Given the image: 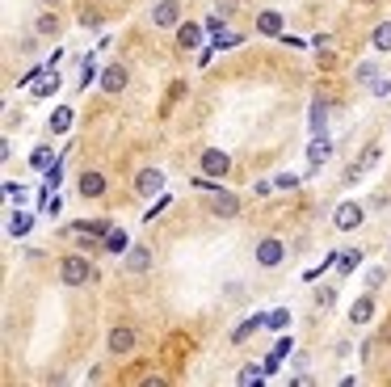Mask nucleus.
Segmentation results:
<instances>
[{
	"label": "nucleus",
	"mask_w": 391,
	"mask_h": 387,
	"mask_svg": "<svg viewBox=\"0 0 391 387\" xmlns=\"http://www.w3.org/2000/svg\"><path fill=\"white\" fill-rule=\"evenodd\" d=\"M60 278H64V287H84V282H93V261H89L84 253H68L64 265H60Z\"/></svg>",
	"instance_id": "nucleus-1"
},
{
	"label": "nucleus",
	"mask_w": 391,
	"mask_h": 387,
	"mask_svg": "<svg viewBox=\"0 0 391 387\" xmlns=\"http://www.w3.org/2000/svg\"><path fill=\"white\" fill-rule=\"evenodd\" d=\"M198 169H202L206 177L219 181V177H228V173H232V156L223 152V147H206V152L198 156Z\"/></svg>",
	"instance_id": "nucleus-2"
},
{
	"label": "nucleus",
	"mask_w": 391,
	"mask_h": 387,
	"mask_svg": "<svg viewBox=\"0 0 391 387\" xmlns=\"http://www.w3.org/2000/svg\"><path fill=\"white\" fill-rule=\"evenodd\" d=\"M332 224H337L341 232H354V228H362V224H366V206H362V202H354V198H345L337 210H332Z\"/></svg>",
	"instance_id": "nucleus-3"
},
{
	"label": "nucleus",
	"mask_w": 391,
	"mask_h": 387,
	"mask_svg": "<svg viewBox=\"0 0 391 387\" xmlns=\"http://www.w3.org/2000/svg\"><path fill=\"white\" fill-rule=\"evenodd\" d=\"M105 350H109V358H127L135 350V328L131 324H114L109 337H105Z\"/></svg>",
	"instance_id": "nucleus-4"
},
{
	"label": "nucleus",
	"mask_w": 391,
	"mask_h": 387,
	"mask_svg": "<svg viewBox=\"0 0 391 387\" xmlns=\"http://www.w3.org/2000/svg\"><path fill=\"white\" fill-rule=\"evenodd\" d=\"M282 257H287V244L278 240V236L257 240V265H261V269H278V265H282Z\"/></svg>",
	"instance_id": "nucleus-5"
},
{
	"label": "nucleus",
	"mask_w": 391,
	"mask_h": 387,
	"mask_svg": "<svg viewBox=\"0 0 391 387\" xmlns=\"http://www.w3.org/2000/svg\"><path fill=\"white\" fill-rule=\"evenodd\" d=\"M135 194H139V198H156V194H164V173L156 169V164H147V169L135 173Z\"/></svg>",
	"instance_id": "nucleus-6"
},
{
	"label": "nucleus",
	"mask_w": 391,
	"mask_h": 387,
	"mask_svg": "<svg viewBox=\"0 0 391 387\" xmlns=\"http://www.w3.org/2000/svg\"><path fill=\"white\" fill-rule=\"evenodd\" d=\"M181 21V0H156L152 5V26L156 30H173Z\"/></svg>",
	"instance_id": "nucleus-7"
},
{
	"label": "nucleus",
	"mask_w": 391,
	"mask_h": 387,
	"mask_svg": "<svg viewBox=\"0 0 391 387\" xmlns=\"http://www.w3.org/2000/svg\"><path fill=\"white\" fill-rule=\"evenodd\" d=\"M206 206H210V215H219V219H236V215H240V198H236L232 190H215Z\"/></svg>",
	"instance_id": "nucleus-8"
},
{
	"label": "nucleus",
	"mask_w": 391,
	"mask_h": 387,
	"mask_svg": "<svg viewBox=\"0 0 391 387\" xmlns=\"http://www.w3.org/2000/svg\"><path fill=\"white\" fill-rule=\"evenodd\" d=\"M118 261H122L127 273H147V269H152V249H147V244H135V249H127Z\"/></svg>",
	"instance_id": "nucleus-9"
},
{
	"label": "nucleus",
	"mask_w": 391,
	"mask_h": 387,
	"mask_svg": "<svg viewBox=\"0 0 391 387\" xmlns=\"http://www.w3.org/2000/svg\"><path fill=\"white\" fill-rule=\"evenodd\" d=\"M127 84H131V72H127L122 64H109V68L101 72V89H105V93H122Z\"/></svg>",
	"instance_id": "nucleus-10"
},
{
	"label": "nucleus",
	"mask_w": 391,
	"mask_h": 387,
	"mask_svg": "<svg viewBox=\"0 0 391 387\" xmlns=\"http://www.w3.org/2000/svg\"><path fill=\"white\" fill-rule=\"evenodd\" d=\"M109 228H114L109 219H80V224H76L72 232H76V236H84V240H105V236H109Z\"/></svg>",
	"instance_id": "nucleus-11"
},
{
	"label": "nucleus",
	"mask_w": 391,
	"mask_h": 387,
	"mask_svg": "<svg viewBox=\"0 0 391 387\" xmlns=\"http://www.w3.org/2000/svg\"><path fill=\"white\" fill-rule=\"evenodd\" d=\"M60 30H64L60 13H51V9H46V13L34 17V34H38V38H60Z\"/></svg>",
	"instance_id": "nucleus-12"
},
{
	"label": "nucleus",
	"mask_w": 391,
	"mask_h": 387,
	"mask_svg": "<svg viewBox=\"0 0 391 387\" xmlns=\"http://www.w3.org/2000/svg\"><path fill=\"white\" fill-rule=\"evenodd\" d=\"M76 186H80V198H101V194H105V177H101L97 169H84Z\"/></svg>",
	"instance_id": "nucleus-13"
},
{
	"label": "nucleus",
	"mask_w": 391,
	"mask_h": 387,
	"mask_svg": "<svg viewBox=\"0 0 391 387\" xmlns=\"http://www.w3.org/2000/svg\"><path fill=\"white\" fill-rule=\"evenodd\" d=\"M282 21H287V17L278 13V9H261V13H257V30H261V34H269V38L282 34Z\"/></svg>",
	"instance_id": "nucleus-14"
},
{
	"label": "nucleus",
	"mask_w": 391,
	"mask_h": 387,
	"mask_svg": "<svg viewBox=\"0 0 391 387\" xmlns=\"http://www.w3.org/2000/svg\"><path fill=\"white\" fill-rule=\"evenodd\" d=\"M265 320H269V316H261V312H257V316H248V320H240V328L232 333V345H244V341L257 333V328H265Z\"/></svg>",
	"instance_id": "nucleus-15"
},
{
	"label": "nucleus",
	"mask_w": 391,
	"mask_h": 387,
	"mask_svg": "<svg viewBox=\"0 0 391 387\" xmlns=\"http://www.w3.org/2000/svg\"><path fill=\"white\" fill-rule=\"evenodd\" d=\"M307 131H311V135H328V105H324L320 97L311 101V123H307Z\"/></svg>",
	"instance_id": "nucleus-16"
},
{
	"label": "nucleus",
	"mask_w": 391,
	"mask_h": 387,
	"mask_svg": "<svg viewBox=\"0 0 391 387\" xmlns=\"http://www.w3.org/2000/svg\"><path fill=\"white\" fill-rule=\"evenodd\" d=\"M332 156V143H328V135H316L311 139V147H307V160H311V169H320V164Z\"/></svg>",
	"instance_id": "nucleus-17"
},
{
	"label": "nucleus",
	"mask_w": 391,
	"mask_h": 387,
	"mask_svg": "<svg viewBox=\"0 0 391 387\" xmlns=\"http://www.w3.org/2000/svg\"><path fill=\"white\" fill-rule=\"evenodd\" d=\"M370 320H374V299L362 295V299L349 307V324H370Z\"/></svg>",
	"instance_id": "nucleus-18"
},
{
	"label": "nucleus",
	"mask_w": 391,
	"mask_h": 387,
	"mask_svg": "<svg viewBox=\"0 0 391 387\" xmlns=\"http://www.w3.org/2000/svg\"><path fill=\"white\" fill-rule=\"evenodd\" d=\"M60 72H55V68H46L42 76H38V89H34V97H55V93H60Z\"/></svg>",
	"instance_id": "nucleus-19"
},
{
	"label": "nucleus",
	"mask_w": 391,
	"mask_h": 387,
	"mask_svg": "<svg viewBox=\"0 0 391 387\" xmlns=\"http://www.w3.org/2000/svg\"><path fill=\"white\" fill-rule=\"evenodd\" d=\"M68 127H72V109H68V105H60V109H55V114L46 118V131H51V135H64Z\"/></svg>",
	"instance_id": "nucleus-20"
},
{
	"label": "nucleus",
	"mask_w": 391,
	"mask_h": 387,
	"mask_svg": "<svg viewBox=\"0 0 391 387\" xmlns=\"http://www.w3.org/2000/svg\"><path fill=\"white\" fill-rule=\"evenodd\" d=\"M30 228H34V215L30 210H13L9 215V236H26Z\"/></svg>",
	"instance_id": "nucleus-21"
},
{
	"label": "nucleus",
	"mask_w": 391,
	"mask_h": 387,
	"mask_svg": "<svg viewBox=\"0 0 391 387\" xmlns=\"http://www.w3.org/2000/svg\"><path fill=\"white\" fill-rule=\"evenodd\" d=\"M236 383H240V387H253V383L261 387V383H265V366H253V362L240 366V370H236Z\"/></svg>",
	"instance_id": "nucleus-22"
},
{
	"label": "nucleus",
	"mask_w": 391,
	"mask_h": 387,
	"mask_svg": "<svg viewBox=\"0 0 391 387\" xmlns=\"http://www.w3.org/2000/svg\"><path fill=\"white\" fill-rule=\"evenodd\" d=\"M370 42H374L379 55H391V21H379L374 34H370Z\"/></svg>",
	"instance_id": "nucleus-23"
},
{
	"label": "nucleus",
	"mask_w": 391,
	"mask_h": 387,
	"mask_svg": "<svg viewBox=\"0 0 391 387\" xmlns=\"http://www.w3.org/2000/svg\"><path fill=\"white\" fill-rule=\"evenodd\" d=\"M105 249L114 253V257H122L127 249H131V240H127V232L122 228H109V236H105Z\"/></svg>",
	"instance_id": "nucleus-24"
},
{
	"label": "nucleus",
	"mask_w": 391,
	"mask_h": 387,
	"mask_svg": "<svg viewBox=\"0 0 391 387\" xmlns=\"http://www.w3.org/2000/svg\"><path fill=\"white\" fill-rule=\"evenodd\" d=\"M362 257H366L362 249H345V253H337V269H341V273H354V269L362 265Z\"/></svg>",
	"instance_id": "nucleus-25"
},
{
	"label": "nucleus",
	"mask_w": 391,
	"mask_h": 387,
	"mask_svg": "<svg viewBox=\"0 0 391 387\" xmlns=\"http://www.w3.org/2000/svg\"><path fill=\"white\" fill-rule=\"evenodd\" d=\"M198 42H202V26H181V30H177V46L190 51V46H198Z\"/></svg>",
	"instance_id": "nucleus-26"
},
{
	"label": "nucleus",
	"mask_w": 391,
	"mask_h": 387,
	"mask_svg": "<svg viewBox=\"0 0 391 387\" xmlns=\"http://www.w3.org/2000/svg\"><path fill=\"white\" fill-rule=\"evenodd\" d=\"M30 164H34V169H42V173H46V169H51V164H55V152H51V147L42 143V147H34V156H30Z\"/></svg>",
	"instance_id": "nucleus-27"
},
{
	"label": "nucleus",
	"mask_w": 391,
	"mask_h": 387,
	"mask_svg": "<svg viewBox=\"0 0 391 387\" xmlns=\"http://www.w3.org/2000/svg\"><path fill=\"white\" fill-rule=\"evenodd\" d=\"M311 299H316V307H332V303H337V291H332V287H320V291H311Z\"/></svg>",
	"instance_id": "nucleus-28"
},
{
	"label": "nucleus",
	"mask_w": 391,
	"mask_h": 387,
	"mask_svg": "<svg viewBox=\"0 0 391 387\" xmlns=\"http://www.w3.org/2000/svg\"><path fill=\"white\" fill-rule=\"evenodd\" d=\"M354 76H358V84H374V80H379V68H374V64H358Z\"/></svg>",
	"instance_id": "nucleus-29"
},
{
	"label": "nucleus",
	"mask_w": 391,
	"mask_h": 387,
	"mask_svg": "<svg viewBox=\"0 0 391 387\" xmlns=\"http://www.w3.org/2000/svg\"><path fill=\"white\" fill-rule=\"evenodd\" d=\"M287 324H291V312H273V316L265 320V328H273V333H282Z\"/></svg>",
	"instance_id": "nucleus-30"
},
{
	"label": "nucleus",
	"mask_w": 391,
	"mask_h": 387,
	"mask_svg": "<svg viewBox=\"0 0 391 387\" xmlns=\"http://www.w3.org/2000/svg\"><path fill=\"white\" fill-rule=\"evenodd\" d=\"M60 181H64V169H60V160L46 169V190H60Z\"/></svg>",
	"instance_id": "nucleus-31"
},
{
	"label": "nucleus",
	"mask_w": 391,
	"mask_h": 387,
	"mask_svg": "<svg viewBox=\"0 0 391 387\" xmlns=\"http://www.w3.org/2000/svg\"><path fill=\"white\" fill-rule=\"evenodd\" d=\"M273 186H278V190H287V194H291V190H299V177H295V173H282V177H278Z\"/></svg>",
	"instance_id": "nucleus-32"
},
{
	"label": "nucleus",
	"mask_w": 391,
	"mask_h": 387,
	"mask_svg": "<svg viewBox=\"0 0 391 387\" xmlns=\"http://www.w3.org/2000/svg\"><path fill=\"white\" fill-rule=\"evenodd\" d=\"M5 194H9V202H21V198H26V186H17V181H5Z\"/></svg>",
	"instance_id": "nucleus-33"
},
{
	"label": "nucleus",
	"mask_w": 391,
	"mask_h": 387,
	"mask_svg": "<svg viewBox=\"0 0 391 387\" xmlns=\"http://www.w3.org/2000/svg\"><path fill=\"white\" fill-rule=\"evenodd\" d=\"M374 164H379V147H366V156H362V173L374 169Z\"/></svg>",
	"instance_id": "nucleus-34"
},
{
	"label": "nucleus",
	"mask_w": 391,
	"mask_h": 387,
	"mask_svg": "<svg viewBox=\"0 0 391 387\" xmlns=\"http://www.w3.org/2000/svg\"><path fill=\"white\" fill-rule=\"evenodd\" d=\"M93 76H97V68H93V60H84V68H80V84L89 89V80H93Z\"/></svg>",
	"instance_id": "nucleus-35"
},
{
	"label": "nucleus",
	"mask_w": 391,
	"mask_h": 387,
	"mask_svg": "<svg viewBox=\"0 0 391 387\" xmlns=\"http://www.w3.org/2000/svg\"><path fill=\"white\" fill-rule=\"evenodd\" d=\"M370 93H374V97H387V93H391V80H387V76H379V80H374V89H370Z\"/></svg>",
	"instance_id": "nucleus-36"
},
{
	"label": "nucleus",
	"mask_w": 391,
	"mask_h": 387,
	"mask_svg": "<svg viewBox=\"0 0 391 387\" xmlns=\"http://www.w3.org/2000/svg\"><path fill=\"white\" fill-rule=\"evenodd\" d=\"M383 278H387V269H370L366 273V287H383Z\"/></svg>",
	"instance_id": "nucleus-37"
},
{
	"label": "nucleus",
	"mask_w": 391,
	"mask_h": 387,
	"mask_svg": "<svg viewBox=\"0 0 391 387\" xmlns=\"http://www.w3.org/2000/svg\"><path fill=\"white\" fill-rule=\"evenodd\" d=\"M215 9H219L223 17H232V13H236V0H215Z\"/></svg>",
	"instance_id": "nucleus-38"
},
{
	"label": "nucleus",
	"mask_w": 391,
	"mask_h": 387,
	"mask_svg": "<svg viewBox=\"0 0 391 387\" xmlns=\"http://www.w3.org/2000/svg\"><path fill=\"white\" fill-rule=\"evenodd\" d=\"M253 190H257V198H269V194H273V190H278V186H273V181H257V186H253Z\"/></svg>",
	"instance_id": "nucleus-39"
},
{
	"label": "nucleus",
	"mask_w": 391,
	"mask_h": 387,
	"mask_svg": "<svg viewBox=\"0 0 391 387\" xmlns=\"http://www.w3.org/2000/svg\"><path fill=\"white\" fill-rule=\"evenodd\" d=\"M42 5H55V0H42Z\"/></svg>",
	"instance_id": "nucleus-40"
}]
</instances>
